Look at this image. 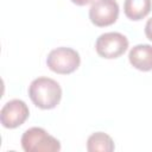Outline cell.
I'll return each instance as SVG.
<instances>
[{"label": "cell", "instance_id": "cell-1", "mask_svg": "<svg viewBox=\"0 0 152 152\" xmlns=\"http://www.w3.org/2000/svg\"><path fill=\"white\" fill-rule=\"evenodd\" d=\"M28 96L38 108L52 109L62 99V88L59 83L52 78L38 77L31 82Z\"/></svg>", "mask_w": 152, "mask_h": 152}, {"label": "cell", "instance_id": "cell-2", "mask_svg": "<svg viewBox=\"0 0 152 152\" xmlns=\"http://www.w3.org/2000/svg\"><path fill=\"white\" fill-rule=\"evenodd\" d=\"M21 147L26 152H57L61 142L42 127H31L21 135Z\"/></svg>", "mask_w": 152, "mask_h": 152}, {"label": "cell", "instance_id": "cell-3", "mask_svg": "<svg viewBox=\"0 0 152 152\" xmlns=\"http://www.w3.org/2000/svg\"><path fill=\"white\" fill-rule=\"evenodd\" d=\"M81 63L78 52L71 48L61 46L50 51L46 57V65L56 74L68 75L74 72Z\"/></svg>", "mask_w": 152, "mask_h": 152}, {"label": "cell", "instance_id": "cell-4", "mask_svg": "<svg viewBox=\"0 0 152 152\" xmlns=\"http://www.w3.org/2000/svg\"><path fill=\"white\" fill-rule=\"evenodd\" d=\"M128 48V39L120 32H106L99 36L95 43V49L99 56L113 59L125 53Z\"/></svg>", "mask_w": 152, "mask_h": 152}, {"label": "cell", "instance_id": "cell-5", "mask_svg": "<svg viewBox=\"0 0 152 152\" xmlns=\"http://www.w3.org/2000/svg\"><path fill=\"white\" fill-rule=\"evenodd\" d=\"M118 17L119 5L115 0H95L89 8V19L99 27L114 24Z\"/></svg>", "mask_w": 152, "mask_h": 152}, {"label": "cell", "instance_id": "cell-6", "mask_svg": "<svg viewBox=\"0 0 152 152\" xmlns=\"http://www.w3.org/2000/svg\"><path fill=\"white\" fill-rule=\"evenodd\" d=\"M30 115L27 104L23 100H11L0 110V121L5 128H17L23 125Z\"/></svg>", "mask_w": 152, "mask_h": 152}, {"label": "cell", "instance_id": "cell-7", "mask_svg": "<svg viewBox=\"0 0 152 152\" xmlns=\"http://www.w3.org/2000/svg\"><path fill=\"white\" fill-rule=\"evenodd\" d=\"M128 59L132 66L140 71L152 70V45L138 44L133 46L128 53Z\"/></svg>", "mask_w": 152, "mask_h": 152}, {"label": "cell", "instance_id": "cell-8", "mask_svg": "<svg viewBox=\"0 0 152 152\" xmlns=\"http://www.w3.org/2000/svg\"><path fill=\"white\" fill-rule=\"evenodd\" d=\"M151 0H125L124 12L131 20H141L151 11Z\"/></svg>", "mask_w": 152, "mask_h": 152}, {"label": "cell", "instance_id": "cell-9", "mask_svg": "<svg viewBox=\"0 0 152 152\" xmlns=\"http://www.w3.org/2000/svg\"><path fill=\"white\" fill-rule=\"evenodd\" d=\"M114 141L113 139L103 132L93 133L87 140V150L89 152L101 151V152H112L114 151Z\"/></svg>", "mask_w": 152, "mask_h": 152}, {"label": "cell", "instance_id": "cell-10", "mask_svg": "<svg viewBox=\"0 0 152 152\" xmlns=\"http://www.w3.org/2000/svg\"><path fill=\"white\" fill-rule=\"evenodd\" d=\"M145 34H146L147 39H150L152 42V18L148 19L145 25Z\"/></svg>", "mask_w": 152, "mask_h": 152}, {"label": "cell", "instance_id": "cell-11", "mask_svg": "<svg viewBox=\"0 0 152 152\" xmlns=\"http://www.w3.org/2000/svg\"><path fill=\"white\" fill-rule=\"evenodd\" d=\"M71 2H74L77 6H84V5H88V4L93 2V0H71Z\"/></svg>", "mask_w": 152, "mask_h": 152}]
</instances>
